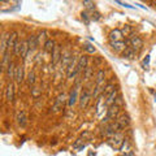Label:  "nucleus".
Instances as JSON below:
<instances>
[{
    "instance_id": "12",
    "label": "nucleus",
    "mask_w": 156,
    "mask_h": 156,
    "mask_svg": "<svg viewBox=\"0 0 156 156\" xmlns=\"http://www.w3.org/2000/svg\"><path fill=\"white\" fill-rule=\"evenodd\" d=\"M87 66H89V57H87V55H82V56H80V58H78V64H77V69H78V72L85 70Z\"/></svg>"
},
{
    "instance_id": "5",
    "label": "nucleus",
    "mask_w": 156,
    "mask_h": 156,
    "mask_svg": "<svg viewBox=\"0 0 156 156\" xmlns=\"http://www.w3.org/2000/svg\"><path fill=\"white\" fill-rule=\"evenodd\" d=\"M91 99V92L89 89H85L83 91H82V94L80 96V105L81 108H86L87 104H89V101Z\"/></svg>"
},
{
    "instance_id": "23",
    "label": "nucleus",
    "mask_w": 156,
    "mask_h": 156,
    "mask_svg": "<svg viewBox=\"0 0 156 156\" xmlns=\"http://www.w3.org/2000/svg\"><path fill=\"white\" fill-rule=\"evenodd\" d=\"M62 66L65 68V69H68V66L70 65V62H72V60H73V57L70 56V53L69 52H65L64 55H62Z\"/></svg>"
},
{
    "instance_id": "30",
    "label": "nucleus",
    "mask_w": 156,
    "mask_h": 156,
    "mask_svg": "<svg viewBox=\"0 0 156 156\" xmlns=\"http://www.w3.org/2000/svg\"><path fill=\"white\" fill-rule=\"evenodd\" d=\"M39 95H41V89H39V87H33L31 89V96L37 99Z\"/></svg>"
},
{
    "instance_id": "4",
    "label": "nucleus",
    "mask_w": 156,
    "mask_h": 156,
    "mask_svg": "<svg viewBox=\"0 0 156 156\" xmlns=\"http://www.w3.org/2000/svg\"><path fill=\"white\" fill-rule=\"evenodd\" d=\"M130 47L138 53L143 48V41L138 35H131L130 37Z\"/></svg>"
},
{
    "instance_id": "29",
    "label": "nucleus",
    "mask_w": 156,
    "mask_h": 156,
    "mask_svg": "<svg viewBox=\"0 0 156 156\" xmlns=\"http://www.w3.org/2000/svg\"><path fill=\"white\" fill-rule=\"evenodd\" d=\"M21 43L22 42H17L16 46H14V48H13V53L16 56H21Z\"/></svg>"
},
{
    "instance_id": "14",
    "label": "nucleus",
    "mask_w": 156,
    "mask_h": 156,
    "mask_svg": "<svg viewBox=\"0 0 156 156\" xmlns=\"http://www.w3.org/2000/svg\"><path fill=\"white\" fill-rule=\"evenodd\" d=\"M16 70H17V65L14 64V61H11V64H9L8 69H7V72H5L9 81H12V80H14V78H16Z\"/></svg>"
},
{
    "instance_id": "34",
    "label": "nucleus",
    "mask_w": 156,
    "mask_h": 156,
    "mask_svg": "<svg viewBox=\"0 0 156 156\" xmlns=\"http://www.w3.org/2000/svg\"><path fill=\"white\" fill-rule=\"evenodd\" d=\"M121 104H122V98H121V96H117V99H116V103H115V105H121Z\"/></svg>"
},
{
    "instance_id": "9",
    "label": "nucleus",
    "mask_w": 156,
    "mask_h": 156,
    "mask_svg": "<svg viewBox=\"0 0 156 156\" xmlns=\"http://www.w3.org/2000/svg\"><path fill=\"white\" fill-rule=\"evenodd\" d=\"M16 120H17V124H18L20 128H25L26 122H27V113H26V111H20L17 117H16Z\"/></svg>"
},
{
    "instance_id": "17",
    "label": "nucleus",
    "mask_w": 156,
    "mask_h": 156,
    "mask_svg": "<svg viewBox=\"0 0 156 156\" xmlns=\"http://www.w3.org/2000/svg\"><path fill=\"white\" fill-rule=\"evenodd\" d=\"M116 99H117V90L115 89L108 96H105V105L108 107V108H109V107H112V105H115Z\"/></svg>"
},
{
    "instance_id": "38",
    "label": "nucleus",
    "mask_w": 156,
    "mask_h": 156,
    "mask_svg": "<svg viewBox=\"0 0 156 156\" xmlns=\"http://www.w3.org/2000/svg\"><path fill=\"white\" fill-rule=\"evenodd\" d=\"M154 5H155V7H156V2H154Z\"/></svg>"
},
{
    "instance_id": "31",
    "label": "nucleus",
    "mask_w": 156,
    "mask_h": 156,
    "mask_svg": "<svg viewBox=\"0 0 156 156\" xmlns=\"http://www.w3.org/2000/svg\"><path fill=\"white\" fill-rule=\"evenodd\" d=\"M82 4H83V5L87 8V9H94V2H90V0H83V2H82Z\"/></svg>"
},
{
    "instance_id": "7",
    "label": "nucleus",
    "mask_w": 156,
    "mask_h": 156,
    "mask_svg": "<svg viewBox=\"0 0 156 156\" xmlns=\"http://www.w3.org/2000/svg\"><path fill=\"white\" fill-rule=\"evenodd\" d=\"M116 124L119 125V128L120 130H124L125 128H128L129 124H130V119H129V116L128 115H120L119 117H117V120H116Z\"/></svg>"
},
{
    "instance_id": "27",
    "label": "nucleus",
    "mask_w": 156,
    "mask_h": 156,
    "mask_svg": "<svg viewBox=\"0 0 156 156\" xmlns=\"http://www.w3.org/2000/svg\"><path fill=\"white\" fill-rule=\"evenodd\" d=\"M46 35H47V33L44 31V30H42L41 33H39L38 34V35H37V38H38V43H42V42H47L48 41V39H46Z\"/></svg>"
},
{
    "instance_id": "8",
    "label": "nucleus",
    "mask_w": 156,
    "mask_h": 156,
    "mask_svg": "<svg viewBox=\"0 0 156 156\" xmlns=\"http://www.w3.org/2000/svg\"><path fill=\"white\" fill-rule=\"evenodd\" d=\"M124 33L120 29H115L109 33V42H122Z\"/></svg>"
},
{
    "instance_id": "22",
    "label": "nucleus",
    "mask_w": 156,
    "mask_h": 156,
    "mask_svg": "<svg viewBox=\"0 0 156 156\" xmlns=\"http://www.w3.org/2000/svg\"><path fill=\"white\" fill-rule=\"evenodd\" d=\"M27 42H29V47H30V51H33V50H35V48L38 47V38H37V35H30L27 38Z\"/></svg>"
},
{
    "instance_id": "18",
    "label": "nucleus",
    "mask_w": 156,
    "mask_h": 156,
    "mask_svg": "<svg viewBox=\"0 0 156 156\" xmlns=\"http://www.w3.org/2000/svg\"><path fill=\"white\" fill-rule=\"evenodd\" d=\"M77 98H78V85L76 87H73V90L70 92V96H69V99H68V105L69 107L74 105L76 101H77Z\"/></svg>"
},
{
    "instance_id": "26",
    "label": "nucleus",
    "mask_w": 156,
    "mask_h": 156,
    "mask_svg": "<svg viewBox=\"0 0 156 156\" xmlns=\"http://www.w3.org/2000/svg\"><path fill=\"white\" fill-rule=\"evenodd\" d=\"M92 73H94V69H92V66H87L86 69L83 70V78L86 81H89V80H91L92 78Z\"/></svg>"
},
{
    "instance_id": "35",
    "label": "nucleus",
    "mask_w": 156,
    "mask_h": 156,
    "mask_svg": "<svg viewBox=\"0 0 156 156\" xmlns=\"http://www.w3.org/2000/svg\"><path fill=\"white\" fill-rule=\"evenodd\" d=\"M82 142H83L82 139H78L77 142H76L74 144H73V147H74V148H80V146H81V143H82Z\"/></svg>"
},
{
    "instance_id": "33",
    "label": "nucleus",
    "mask_w": 156,
    "mask_h": 156,
    "mask_svg": "<svg viewBox=\"0 0 156 156\" xmlns=\"http://www.w3.org/2000/svg\"><path fill=\"white\" fill-rule=\"evenodd\" d=\"M81 16H82V20H83L86 23H89V22H90V17H89V13H87V12H82V13H81Z\"/></svg>"
},
{
    "instance_id": "16",
    "label": "nucleus",
    "mask_w": 156,
    "mask_h": 156,
    "mask_svg": "<svg viewBox=\"0 0 156 156\" xmlns=\"http://www.w3.org/2000/svg\"><path fill=\"white\" fill-rule=\"evenodd\" d=\"M60 58H62V55H61V50H60V46L56 44L55 50L52 51V64L56 65L58 61H60Z\"/></svg>"
},
{
    "instance_id": "13",
    "label": "nucleus",
    "mask_w": 156,
    "mask_h": 156,
    "mask_svg": "<svg viewBox=\"0 0 156 156\" xmlns=\"http://www.w3.org/2000/svg\"><path fill=\"white\" fill-rule=\"evenodd\" d=\"M109 46L116 52H124L126 50V43L124 41L122 42H109Z\"/></svg>"
},
{
    "instance_id": "24",
    "label": "nucleus",
    "mask_w": 156,
    "mask_h": 156,
    "mask_svg": "<svg viewBox=\"0 0 156 156\" xmlns=\"http://www.w3.org/2000/svg\"><path fill=\"white\" fill-rule=\"evenodd\" d=\"M43 47H44V51L46 52H51L52 53V51L55 50V47H56V43L53 42L52 39H48V41L44 43V46H43Z\"/></svg>"
},
{
    "instance_id": "15",
    "label": "nucleus",
    "mask_w": 156,
    "mask_h": 156,
    "mask_svg": "<svg viewBox=\"0 0 156 156\" xmlns=\"http://www.w3.org/2000/svg\"><path fill=\"white\" fill-rule=\"evenodd\" d=\"M105 81V72L103 69H99L96 73V77H95V83H96V87H101Z\"/></svg>"
},
{
    "instance_id": "1",
    "label": "nucleus",
    "mask_w": 156,
    "mask_h": 156,
    "mask_svg": "<svg viewBox=\"0 0 156 156\" xmlns=\"http://www.w3.org/2000/svg\"><path fill=\"white\" fill-rule=\"evenodd\" d=\"M119 112H120V107L119 105H112L107 109V115H105V119L104 121L105 122H113V121L117 120L119 117Z\"/></svg>"
},
{
    "instance_id": "32",
    "label": "nucleus",
    "mask_w": 156,
    "mask_h": 156,
    "mask_svg": "<svg viewBox=\"0 0 156 156\" xmlns=\"http://www.w3.org/2000/svg\"><path fill=\"white\" fill-rule=\"evenodd\" d=\"M85 50L89 52V53H94V52L96 51V50H95V47L92 46V44H90V43H87V44L85 46Z\"/></svg>"
},
{
    "instance_id": "20",
    "label": "nucleus",
    "mask_w": 156,
    "mask_h": 156,
    "mask_svg": "<svg viewBox=\"0 0 156 156\" xmlns=\"http://www.w3.org/2000/svg\"><path fill=\"white\" fill-rule=\"evenodd\" d=\"M29 51H30L29 42H27V39H25V41H22V43H21V58H22V60H25V58H26Z\"/></svg>"
},
{
    "instance_id": "6",
    "label": "nucleus",
    "mask_w": 156,
    "mask_h": 156,
    "mask_svg": "<svg viewBox=\"0 0 156 156\" xmlns=\"http://www.w3.org/2000/svg\"><path fill=\"white\" fill-rule=\"evenodd\" d=\"M4 98H5V100L8 103H12L14 100V85L12 82H9L5 87V91H4Z\"/></svg>"
},
{
    "instance_id": "10",
    "label": "nucleus",
    "mask_w": 156,
    "mask_h": 156,
    "mask_svg": "<svg viewBox=\"0 0 156 156\" xmlns=\"http://www.w3.org/2000/svg\"><path fill=\"white\" fill-rule=\"evenodd\" d=\"M8 35H9V33L3 34L2 42H0V53H2V57L7 55V50H8Z\"/></svg>"
},
{
    "instance_id": "19",
    "label": "nucleus",
    "mask_w": 156,
    "mask_h": 156,
    "mask_svg": "<svg viewBox=\"0 0 156 156\" xmlns=\"http://www.w3.org/2000/svg\"><path fill=\"white\" fill-rule=\"evenodd\" d=\"M16 82L17 83H20L21 85L22 82H23V80H25V74H23V65H17V70H16Z\"/></svg>"
},
{
    "instance_id": "2",
    "label": "nucleus",
    "mask_w": 156,
    "mask_h": 156,
    "mask_svg": "<svg viewBox=\"0 0 156 156\" xmlns=\"http://www.w3.org/2000/svg\"><path fill=\"white\" fill-rule=\"evenodd\" d=\"M124 140H125V138H124L122 133H116L113 136H111L108 142H109V144H111L113 148L120 150L121 146H122V143H124Z\"/></svg>"
},
{
    "instance_id": "25",
    "label": "nucleus",
    "mask_w": 156,
    "mask_h": 156,
    "mask_svg": "<svg viewBox=\"0 0 156 156\" xmlns=\"http://www.w3.org/2000/svg\"><path fill=\"white\" fill-rule=\"evenodd\" d=\"M9 64H11V58H9L8 53H7L5 56H3V57H2V70H3V72H7Z\"/></svg>"
},
{
    "instance_id": "28",
    "label": "nucleus",
    "mask_w": 156,
    "mask_h": 156,
    "mask_svg": "<svg viewBox=\"0 0 156 156\" xmlns=\"http://www.w3.org/2000/svg\"><path fill=\"white\" fill-rule=\"evenodd\" d=\"M27 83H29V86H33L35 83V73L34 72H30L27 74Z\"/></svg>"
},
{
    "instance_id": "3",
    "label": "nucleus",
    "mask_w": 156,
    "mask_h": 156,
    "mask_svg": "<svg viewBox=\"0 0 156 156\" xmlns=\"http://www.w3.org/2000/svg\"><path fill=\"white\" fill-rule=\"evenodd\" d=\"M65 103H66V95L65 94H60L55 99V103H53V105H52V111L55 112V113L60 112L65 107Z\"/></svg>"
},
{
    "instance_id": "36",
    "label": "nucleus",
    "mask_w": 156,
    "mask_h": 156,
    "mask_svg": "<svg viewBox=\"0 0 156 156\" xmlns=\"http://www.w3.org/2000/svg\"><path fill=\"white\" fill-rule=\"evenodd\" d=\"M120 156H134V152L133 151H128V152H122Z\"/></svg>"
},
{
    "instance_id": "37",
    "label": "nucleus",
    "mask_w": 156,
    "mask_h": 156,
    "mask_svg": "<svg viewBox=\"0 0 156 156\" xmlns=\"http://www.w3.org/2000/svg\"><path fill=\"white\" fill-rule=\"evenodd\" d=\"M148 62H150V55H147V56H146V58H144V61H143L144 66H147V65H148Z\"/></svg>"
},
{
    "instance_id": "21",
    "label": "nucleus",
    "mask_w": 156,
    "mask_h": 156,
    "mask_svg": "<svg viewBox=\"0 0 156 156\" xmlns=\"http://www.w3.org/2000/svg\"><path fill=\"white\" fill-rule=\"evenodd\" d=\"M135 53L136 52L131 47H126V50L122 52V57L124 58H128V60H133V58L135 57Z\"/></svg>"
},
{
    "instance_id": "11",
    "label": "nucleus",
    "mask_w": 156,
    "mask_h": 156,
    "mask_svg": "<svg viewBox=\"0 0 156 156\" xmlns=\"http://www.w3.org/2000/svg\"><path fill=\"white\" fill-rule=\"evenodd\" d=\"M17 42H18L17 31H11L9 33V35H8V50H13Z\"/></svg>"
}]
</instances>
